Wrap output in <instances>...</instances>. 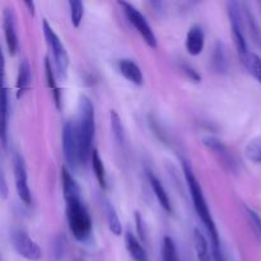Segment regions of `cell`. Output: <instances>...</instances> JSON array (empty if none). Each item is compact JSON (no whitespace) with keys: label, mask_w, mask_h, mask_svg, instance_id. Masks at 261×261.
Masks as SVG:
<instances>
[{"label":"cell","mask_w":261,"mask_h":261,"mask_svg":"<svg viewBox=\"0 0 261 261\" xmlns=\"http://www.w3.org/2000/svg\"><path fill=\"white\" fill-rule=\"evenodd\" d=\"M182 171L185 175L186 182H188L189 191H190L191 200H193L194 208H195L196 214L200 218L201 223L206 227L209 237L212 241V252L219 251L221 249V241H219V233L217 229L216 222H214L213 217H212L211 211H209L208 203L204 196L203 189H201L200 184H199L198 177L194 173V170L191 168V165L186 160H182Z\"/></svg>","instance_id":"6da1fadb"},{"label":"cell","mask_w":261,"mask_h":261,"mask_svg":"<svg viewBox=\"0 0 261 261\" xmlns=\"http://www.w3.org/2000/svg\"><path fill=\"white\" fill-rule=\"evenodd\" d=\"M78 133L79 144H81L82 165H86L93 153V140L96 133V117H94V106L91 98L87 96L79 97L78 102V121L75 122Z\"/></svg>","instance_id":"7a4b0ae2"},{"label":"cell","mask_w":261,"mask_h":261,"mask_svg":"<svg viewBox=\"0 0 261 261\" xmlns=\"http://www.w3.org/2000/svg\"><path fill=\"white\" fill-rule=\"evenodd\" d=\"M66 203V221L71 236L78 242H87L92 234V219L81 195L64 198Z\"/></svg>","instance_id":"3957f363"},{"label":"cell","mask_w":261,"mask_h":261,"mask_svg":"<svg viewBox=\"0 0 261 261\" xmlns=\"http://www.w3.org/2000/svg\"><path fill=\"white\" fill-rule=\"evenodd\" d=\"M42 30L48 48H50L51 53H53L54 64H55V69L56 71H58V76L60 79H65L66 76H68L69 68L68 51H66L64 43L61 42L60 37L56 35L54 28L48 24V22L46 19H43L42 22Z\"/></svg>","instance_id":"277c9868"},{"label":"cell","mask_w":261,"mask_h":261,"mask_svg":"<svg viewBox=\"0 0 261 261\" xmlns=\"http://www.w3.org/2000/svg\"><path fill=\"white\" fill-rule=\"evenodd\" d=\"M119 5L122 8V12L126 15L130 24L134 25V28L138 31V33H139L143 37V40L145 41V43L152 48L157 47V36L153 32L152 27H150L149 23H148L147 18H145L134 5L130 4V3L119 2Z\"/></svg>","instance_id":"5b68a950"},{"label":"cell","mask_w":261,"mask_h":261,"mask_svg":"<svg viewBox=\"0 0 261 261\" xmlns=\"http://www.w3.org/2000/svg\"><path fill=\"white\" fill-rule=\"evenodd\" d=\"M63 152L64 158L71 170H75L82 166L81 144H79L75 122L73 121H68L63 127Z\"/></svg>","instance_id":"8992f818"},{"label":"cell","mask_w":261,"mask_h":261,"mask_svg":"<svg viewBox=\"0 0 261 261\" xmlns=\"http://www.w3.org/2000/svg\"><path fill=\"white\" fill-rule=\"evenodd\" d=\"M227 9H228V18L229 24H231L232 36H233L234 43H236L237 51L244 61L250 54L249 47H247L246 38H245L244 33V22H242V14H241V5L237 2H229L227 4Z\"/></svg>","instance_id":"52a82bcc"},{"label":"cell","mask_w":261,"mask_h":261,"mask_svg":"<svg viewBox=\"0 0 261 261\" xmlns=\"http://www.w3.org/2000/svg\"><path fill=\"white\" fill-rule=\"evenodd\" d=\"M10 242H12V246L15 252L24 259L37 261L42 257L41 247L23 229H13L10 233Z\"/></svg>","instance_id":"ba28073f"},{"label":"cell","mask_w":261,"mask_h":261,"mask_svg":"<svg viewBox=\"0 0 261 261\" xmlns=\"http://www.w3.org/2000/svg\"><path fill=\"white\" fill-rule=\"evenodd\" d=\"M13 171H14L15 190L18 196L25 205H31L32 203V195H31L30 186H28L27 168H25L24 160L19 153L13 155Z\"/></svg>","instance_id":"9c48e42d"},{"label":"cell","mask_w":261,"mask_h":261,"mask_svg":"<svg viewBox=\"0 0 261 261\" xmlns=\"http://www.w3.org/2000/svg\"><path fill=\"white\" fill-rule=\"evenodd\" d=\"M203 143L211 152H213V154L218 158V161L223 165L224 168H227L228 171H232V172H236V160H234L231 150L226 147V144L223 142H221V140L214 137H206L203 139Z\"/></svg>","instance_id":"30bf717a"},{"label":"cell","mask_w":261,"mask_h":261,"mask_svg":"<svg viewBox=\"0 0 261 261\" xmlns=\"http://www.w3.org/2000/svg\"><path fill=\"white\" fill-rule=\"evenodd\" d=\"M3 30H4L8 51L10 55L14 56L18 50V36L17 27H15V15L10 8H5L3 12Z\"/></svg>","instance_id":"8fae6325"},{"label":"cell","mask_w":261,"mask_h":261,"mask_svg":"<svg viewBox=\"0 0 261 261\" xmlns=\"http://www.w3.org/2000/svg\"><path fill=\"white\" fill-rule=\"evenodd\" d=\"M204 41H205V35L200 25H193L189 30L188 36H186V50L191 56L200 55L204 48Z\"/></svg>","instance_id":"7c38bea8"},{"label":"cell","mask_w":261,"mask_h":261,"mask_svg":"<svg viewBox=\"0 0 261 261\" xmlns=\"http://www.w3.org/2000/svg\"><path fill=\"white\" fill-rule=\"evenodd\" d=\"M117 68H119L120 74L126 81L135 84V86H142L144 78H143L142 70H140V68L138 66V64L135 61L130 60V59H121L117 63Z\"/></svg>","instance_id":"4fadbf2b"},{"label":"cell","mask_w":261,"mask_h":261,"mask_svg":"<svg viewBox=\"0 0 261 261\" xmlns=\"http://www.w3.org/2000/svg\"><path fill=\"white\" fill-rule=\"evenodd\" d=\"M147 177H148V181H149L150 188H152L153 193H154L155 198H157L158 203H160V205L162 206L163 211H166L167 213H172V205H171L170 198H168L167 191H166V189L163 188L160 178H158L152 171H147Z\"/></svg>","instance_id":"5bb4252c"},{"label":"cell","mask_w":261,"mask_h":261,"mask_svg":"<svg viewBox=\"0 0 261 261\" xmlns=\"http://www.w3.org/2000/svg\"><path fill=\"white\" fill-rule=\"evenodd\" d=\"M31 86V66L28 60H22L19 64V68H18V74H17V98L19 99L20 97H23V94L30 89Z\"/></svg>","instance_id":"9a60e30c"},{"label":"cell","mask_w":261,"mask_h":261,"mask_svg":"<svg viewBox=\"0 0 261 261\" xmlns=\"http://www.w3.org/2000/svg\"><path fill=\"white\" fill-rule=\"evenodd\" d=\"M125 245H126V250L133 260L148 261V255L144 246H143L142 242H140L132 232H126V233H125Z\"/></svg>","instance_id":"2e32d148"},{"label":"cell","mask_w":261,"mask_h":261,"mask_svg":"<svg viewBox=\"0 0 261 261\" xmlns=\"http://www.w3.org/2000/svg\"><path fill=\"white\" fill-rule=\"evenodd\" d=\"M61 185H63L64 198L81 195V190H79L78 184H76V181L74 180V177L71 176L70 171H69L65 166L61 167Z\"/></svg>","instance_id":"e0dca14e"},{"label":"cell","mask_w":261,"mask_h":261,"mask_svg":"<svg viewBox=\"0 0 261 261\" xmlns=\"http://www.w3.org/2000/svg\"><path fill=\"white\" fill-rule=\"evenodd\" d=\"M194 244H195L196 255H198L199 261H211L212 255L211 250H209L208 241H206L205 236L199 231L198 228L194 231Z\"/></svg>","instance_id":"ac0fdd59"},{"label":"cell","mask_w":261,"mask_h":261,"mask_svg":"<svg viewBox=\"0 0 261 261\" xmlns=\"http://www.w3.org/2000/svg\"><path fill=\"white\" fill-rule=\"evenodd\" d=\"M212 65L217 73H224L227 70V56H226V48L221 42H217L214 46L213 53H212Z\"/></svg>","instance_id":"d6986e66"},{"label":"cell","mask_w":261,"mask_h":261,"mask_svg":"<svg viewBox=\"0 0 261 261\" xmlns=\"http://www.w3.org/2000/svg\"><path fill=\"white\" fill-rule=\"evenodd\" d=\"M45 70H46V81H47L48 88H50L51 92H53L56 107L60 110L61 109V92H60V88L58 87V82H56L55 73H54L53 68H51L50 60H48L47 58L45 59Z\"/></svg>","instance_id":"ffe728a7"},{"label":"cell","mask_w":261,"mask_h":261,"mask_svg":"<svg viewBox=\"0 0 261 261\" xmlns=\"http://www.w3.org/2000/svg\"><path fill=\"white\" fill-rule=\"evenodd\" d=\"M91 163H92V167H93L94 175H96V178H97V181H98L99 186H101V188L105 190V189L107 188L106 170H105L103 161H102V158L99 157V153L97 149H94L93 153H92Z\"/></svg>","instance_id":"44dd1931"},{"label":"cell","mask_w":261,"mask_h":261,"mask_svg":"<svg viewBox=\"0 0 261 261\" xmlns=\"http://www.w3.org/2000/svg\"><path fill=\"white\" fill-rule=\"evenodd\" d=\"M106 217H107V224H109L110 231L112 232V234L115 236H121L122 234V226L121 222H120L119 214H117L116 209L112 204L106 203Z\"/></svg>","instance_id":"7402d4cb"},{"label":"cell","mask_w":261,"mask_h":261,"mask_svg":"<svg viewBox=\"0 0 261 261\" xmlns=\"http://www.w3.org/2000/svg\"><path fill=\"white\" fill-rule=\"evenodd\" d=\"M9 93L7 87H3V126H2V143L3 147H7V134H8V122H9Z\"/></svg>","instance_id":"603a6c76"},{"label":"cell","mask_w":261,"mask_h":261,"mask_svg":"<svg viewBox=\"0 0 261 261\" xmlns=\"http://www.w3.org/2000/svg\"><path fill=\"white\" fill-rule=\"evenodd\" d=\"M242 63L247 68V70L252 74L255 79L261 84V58L256 54L250 53L247 58Z\"/></svg>","instance_id":"cb8c5ba5"},{"label":"cell","mask_w":261,"mask_h":261,"mask_svg":"<svg viewBox=\"0 0 261 261\" xmlns=\"http://www.w3.org/2000/svg\"><path fill=\"white\" fill-rule=\"evenodd\" d=\"M162 261H180L175 242L168 236L162 241Z\"/></svg>","instance_id":"d4e9b609"},{"label":"cell","mask_w":261,"mask_h":261,"mask_svg":"<svg viewBox=\"0 0 261 261\" xmlns=\"http://www.w3.org/2000/svg\"><path fill=\"white\" fill-rule=\"evenodd\" d=\"M69 9H70L71 24L78 28L84 17V3L81 0H71L69 2Z\"/></svg>","instance_id":"484cf974"},{"label":"cell","mask_w":261,"mask_h":261,"mask_svg":"<svg viewBox=\"0 0 261 261\" xmlns=\"http://www.w3.org/2000/svg\"><path fill=\"white\" fill-rule=\"evenodd\" d=\"M110 124H111L112 133L117 143H124V126H122L121 119L115 110L110 111Z\"/></svg>","instance_id":"4316f807"},{"label":"cell","mask_w":261,"mask_h":261,"mask_svg":"<svg viewBox=\"0 0 261 261\" xmlns=\"http://www.w3.org/2000/svg\"><path fill=\"white\" fill-rule=\"evenodd\" d=\"M245 154L250 161L255 163H261V137L255 138L245 148Z\"/></svg>","instance_id":"83f0119b"},{"label":"cell","mask_w":261,"mask_h":261,"mask_svg":"<svg viewBox=\"0 0 261 261\" xmlns=\"http://www.w3.org/2000/svg\"><path fill=\"white\" fill-rule=\"evenodd\" d=\"M244 208H245V213H246L247 219H249L250 226L252 227L255 233L261 237V217L254 211V209H251L249 205H246V204L244 205Z\"/></svg>","instance_id":"f1b7e54d"},{"label":"cell","mask_w":261,"mask_h":261,"mask_svg":"<svg viewBox=\"0 0 261 261\" xmlns=\"http://www.w3.org/2000/svg\"><path fill=\"white\" fill-rule=\"evenodd\" d=\"M66 250V239L65 236L60 234L55 239V242H54V257H55V261H61L63 260L64 255H65Z\"/></svg>","instance_id":"f546056e"},{"label":"cell","mask_w":261,"mask_h":261,"mask_svg":"<svg viewBox=\"0 0 261 261\" xmlns=\"http://www.w3.org/2000/svg\"><path fill=\"white\" fill-rule=\"evenodd\" d=\"M135 219H137V228H138V233H139L140 239L143 241H145V229H144V222H143L142 217H140L139 213H135Z\"/></svg>","instance_id":"4dcf8cb0"},{"label":"cell","mask_w":261,"mask_h":261,"mask_svg":"<svg viewBox=\"0 0 261 261\" xmlns=\"http://www.w3.org/2000/svg\"><path fill=\"white\" fill-rule=\"evenodd\" d=\"M182 70H184V73H185L186 75L189 76V78L193 79L194 82H199V81H200V75H199V74L196 73L195 69H193V68H191V66L182 65Z\"/></svg>","instance_id":"1f68e13d"},{"label":"cell","mask_w":261,"mask_h":261,"mask_svg":"<svg viewBox=\"0 0 261 261\" xmlns=\"http://www.w3.org/2000/svg\"><path fill=\"white\" fill-rule=\"evenodd\" d=\"M0 186H2V195L3 198L5 199L8 196V189H7V182H5L4 175H2V184H0Z\"/></svg>","instance_id":"d6a6232c"},{"label":"cell","mask_w":261,"mask_h":261,"mask_svg":"<svg viewBox=\"0 0 261 261\" xmlns=\"http://www.w3.org/2000/svg\"><path fill=\"white\" fill-rule=\"evenodd\" d=\"M24 5H25V7H27V9H28V12H30V14L33 17V15H35V3L30 2V0H27V2H24Z\"/></svg>","instance_id":"836d02e7"},{"label":"cell","mask_w":261,"mask_h":261,"mask_svg":"<svg viewBox=\"0 0 261 261\" xmlns=\"http://www.w3.org/2000/svg\"><path fill=\"white\" fill-rule=\"evenodd\" d=\"M212 255H213L214 261H226V259H224L223 252H222V250H221V251H218V252H213Z\"/></svg>","instance_id":"e575fe53"}]
</instances>
